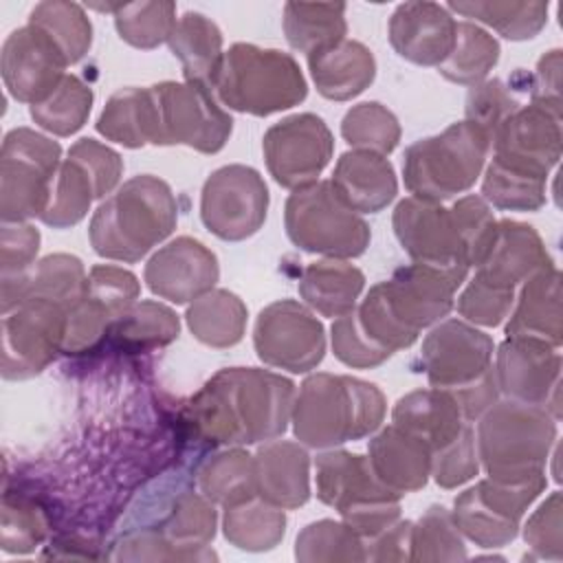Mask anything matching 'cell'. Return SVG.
<instances>
[{"label": "cell", "mask_w": 563, "mask_h": 563, "mask_svg": "<svg viewBox=\"0 0 563 563\" xmlns=\"http://www.w3.org/2000/svg\"><path fill=\"white\" fill-rule=\"evenodd\" d=\"M253 343L262 363L292 374L314 369L325 354L321 321L295 299L273 301L257 314Z\"/></svg>", "instance_id": "15"}, {"label": "cell", "mask_w": 563, "mask_h": 563, "mask_svg": "<svg viewBox=\"0 0 563 563\" xmlns=\"http://www.w3.org/2000/svg\"><path fill=\"white\" fill-rule=\"evenodd\" d=\"M268 213V187L249 165H224L202 185L200 218L220 240L242 242L255 235Z\"/></svg>", "instance_id": "14"}, {"label": "cell", "mask_w": 563, "mask_h": 563, "mask_svg": "<svg viewBox=\"0 0 563 563\" xmlns=\"http://www.w3.org/2000/svg\"><path fill=\"white\" fill-rule=\"evenodd\" d=\"M317 497L332 506L363 539H372L400 519V495L387 488L367 457L350 451L317 455Z\"/></svg>", "instance_id": "8"}, {"label": "cell", "mask_w": 563, "mask_h": 563, "mask_svg": "<svg viewBox=\"0 0 563 563\" xmlns=\"http://www.w3.org/2000/svg\"><path fill=\"white\" fill-rule=\"evenodd\" d=\"M466 545L451 512L444 506H431L411 526L409 561H464Z\"/></svg>", "instance_id": "51"}, {"label": "cell", "mask_w": 563, "mask_h": 563, "mask_svg": "<svg viewBox=\"0 0 563 563\" xmlns=\"http://www.w3.org/2000/svg\"><path fill=\"white\" fill-rule=\"evenodd\" d=\"M222 532L231 545L246 552L273 550L286 532L284 508L251 497L246 501L224 508Z\"/></svg>", "instance_id": "38"}, {"label": "cell", "mask_w": 563, "mask_h": 563, "mask_svg": "<svg viewBox=\"0 0 563 563\" xmlns=\"http://www.w3.org/2000/svg\"><path fill=\"white\" fill-rule=\"evenodd\" d=\"M545 475L528 479L486 477L453 501L457 530L479 548H504L521 526L528 506L545 490Z\"/></svg>", "instance_id": "12"}, {"label": "cell", "mask_w": 563, "mask_h": 563, "mask_svg": "<svg viewBox=\"0 0 563 563\" xmlns=\"http://www.w3.org/2000/svg\"><path fill=\"white\" fill-rule=\"evenodd\" d=\"M169 51L180 59L185 81L211 86L222 59V33L213 20L198 11H187L176 20L167 40Z\"/></svg>", "instance_id": "35"}, {"label": "cell", "mask_w": 563, "mask_h": 563, "mask_svg": "<svg viewBox=\"0 0 563 563\" xmlns=\"http://www.w3.org/2000/svg\"><path fill=\"white\" fill-rule=\"evenodd\" d=\"M490 147L495 161L548 178L550 169L561 158V117L534 103L519 106L499 125L490 141Z\"/></svg>", "instance_id": "22"}, {"label": "cell", "mask_w": 563, "mask_h": 563, "mask_svg": "<svg viewBox=\"0 0 563 563\" xmlns=\"http://www.w3.org/2000/svg\"><path fill=\"white\" fill-rule=\"evenodd\" d=\"M255 493L264 501L292 510L310 499V457L288 440H271L253 455Z\"/></svg>", "instance_id": "26"}, {"label": "cell", "mask_w": 563, "mask_h": 563, "mask_svg": "<svg viewBox=\"0 0 563 563\" xmlns=\"http://www.w3.org/2000/svg\"><path fill=\"white\" fill-rule=\"evenodd\" d=\"M59 156V143L31 128H15L4 136L0 150L2 222H26L44 213Z\"/></svg>", "instance_id": "11"}, {"label": "cell", "mask_w": 563, "mask_h": 563, "mask_svg": "<svg viewBox=\"0 0 563 563\" xmlns=\"http://www.w3.org/2000/svg\"><path fill=\"white\" fill-rule=\"evenodd\" d=\"M295 385L260 367H227L213 374L187 405L194 431L224 446H244L279 438L292 413Z\"/></svg>", "instance_id": "1"}, {"label": "cell", "mask_w": 563, "mask_h": 563, "mask_svg": "<svg viewBox=\"0 0 563 563\" xmlns=\"http://www.w3.org/2000/svg\"><path fill=\"white\" fill-rule=\"evenodd\" d=\"M363 286L365 275L354 264L325 257L303 268L299 295L319 314L336 319L354 310Z\"/></svg>", "instance_id": "34"}, {"label": "cell", "mask_w": 563, "mask_h": 563, "mask_svg": "<svg viewBox=\"0 0 563 563\" xmlns=\"http://www.w3.org/2000/svg\"><path fill=\"white\" fill-rule=\"evenodd\" d=\"M413 521H394L389 528L365 541V561H409Z\"/></svg>", "instance_id": "62"}, {"label": "cell", "mask_w": 563, "mask_h": 563, "mask_svg": "<svg viewBox=\"0 0 563 563\" xmlns=\"http://www.w3.org/2000/svg\"><path fill=\"white\" fill-rule=\"evenodd\" d=\"M114 24L119 37L134 48H156L167 42L176 26L174 2H130L114 4Z\"/></svg>", "instance_id": "48"}, {"label": "cell", "mask_w": 563, "mask_h": 563, "mask_svg": "<svg viewBox=\"0 0 563 563\" xmlns=\"http://www.w3.org/2000/svg\"><path fill=\"white\" fill-rule=\"evenodd\" d=\"M330 183L339 198L356 213H378L398 194L391 163L383 154L365 150L341 154Z\"/></svg>", "instance_id": "28"}, {"label": "cell", "mask_w": 563, "mask_h": 563, "mask_svg": "<svg viewBox=\"0 0 563 563\" xmlns=\"http://www.w3.org/2000/svg\"><path fill=\"white\" fill-rule=\"evenodd\" d=\"M545 180L493 158L482 180V198L504 211H537L545 205Z\"/></svg>", "instance_id": "47"}, {"label": "cell", "mask_w": 563, "mask_h": 563, "mask_svg": "<svg viewBox=\"0 0 563 563\" xmlns=\"http://www.w3.org/2000/svg\"><path fill=\"white\" fill-rule=\"evenodd\" d=\"M341 134L354 150L387 156L400 141V123L391 110L378 101L350 108L341 121Z\"/></svg>", "instance_id": "50"}, {"label": "cell", "mask_w": 563, "mask_h": 563, "mask_svg": "<svg viewBox=\"0 0 563 563\" xmlns=\"http://www.w3.org/2000/svg\"><path fill=\"white\" fill-rule=\"evenodd\" d=\"M92 108V90L77 75H66L40 103L31 106V119L55 136H70L84 128Z\"/></svg>", "instance_id": "46"}, {"label": "cell", "mask_w": 563, "mask_h": 563, "mask_svg": "<svg viewBox=\"0 0 563 563\" xmlns=\"http://www.w3.org/2000/svg\"><path fill=\"white\" fill-rule=\"evenodd\" d=\"M418 363L431 387L455 394L493 372V339L466 321L449 319L424 336Z\"/></svg>", "instance_id": "19"}, {"label": "cell", "mask_w": 563, "mask_h": 563, "mask_svg": "<svg viewBox=\"0 0 563 563\" xmlns=\"http://www.w3.org/2000/svg\"><path fill=\"white\" fill-rule=\"evenodd\" d=\"M455 18L438 2H405L389 18L394 51L418 66H440L455 42Z\"/></svg>", "instance_id": "24"}, {"label": "cell", "mask_w": 563, "mask_h": 563, "mask_svg": "<svg viewBox=\"0 0 563 563\" xmlns=\"http://www.w3.org/2000/svg\"><path fill=\"white\" fill-rule=\"evenodd\" d=\"M40 249V231L29 222H2L0 264L2 275H18L33 266Z\"/></svg>", "instance_id": "60"}, {"label": "cell", "mask_w": 563, "mask_h": 563, "mask_svg": "<svg viewBox=\"0 0 563 563\" xmlns=\"http://www.w3.org/2000/svg\"><path fill=\"white\" fill-rule=\"evenodd\" d=\"M308 68L319 95L332 101L358 97L376 77V59L372 51L347 37L330 48L308 55Z\"/></svg>", "instance_id": "33"}, {"label": "cell", "mask_w": 563, "mask_h": 563, "mask_svg": "<svg viewBox=\"0 0 563 563\" xmlns=\"http://www.w3.org/2000/svg\"><path fill=\"white\" fill-rule=\"evenodd\" d=\"M178 330L180 323L172 308L158 301H139L110 325L108 336L117 347L145 352L169 345L178 339Z\"/></svg>", "instance_id": "41"}, {"label": "cell", "mask_w": 563, "mask_h": 563, "mask_svg": "<svg viewBox=\"0 0 563 563\" xmlns=\"http://www.w3.org/2000/svg\"><path fill=\"white\" fill-rule=\"evenodd\" d=\"M519 97L510 84L486 79L473 86L466 95V121L477 125L490 141L499 125L519 108Z\"/></svg>", "instance_id": "52"}, {"label": "cell", "mask_w": 563, "mask_h": 563, "mask_svg": "<svg viewBox=\"0 0 563 563\" xmlns=\"http://www.w3.org/2000/svg\"><path fill=\"white\" fill-rule=\"evenodd\" d=\"M246 317L244 301L224 288H211L200 295L185 312L191 334L209 347H231L240 343L246 330Z\"/></svg>", "instance_id": "36"}, {"label": "cell", "mask_w": 563, "mask_h": 563, "mask_svg": "<svg viewBox=\"0 0 563 563\" xmlns=\"http://www.w3.org/2000/svg\"><path fill=\"white\" fill-rule=\"evenodd\" d=\"M92 200H99L92 176L77 158L66 156L53 178L51 198L40 220L53 229L75 227L86 218Z\"/></svg>", "instance_id": "40"}, {"label": "cell", "mask_w": 563, "mask_h": 563, "mask_svg": "<svg viewBox=\"0 0 563 563\" xmlns=\"http://www.w3.org/2000/svg\"><path fill=\"white\" fill-rule=\"evenodd\" d=\"M297 561H365V541L345 523L321 519L308 523L295 541Z\"/></svg>", "instance_id": "49"}, {"label": "cell", "mask_w": 563, "mask_h": 563, "mask_svg": "<svg viewBox=\"0 0 563 563\" xmlns=\"http://www.w3.org/2000/svg\"><path fill=\"white\" fill-rule=\"evenodd\" d=\"M70 66L62 48L37 26L24 24L11 31L2 44L0 70L9 95L22 103H40L46 99Z\"/></svg>", "instance_id": "21"}, {"label": "cell", "mask_w": 563, "mask_h": 563, "mask_svg": "<svg viewBox=\"0 0 563 563\" xmlns=\"http://www.w3.org/2000/svg\"><path fill=\"white\" fill-rule=\"evenodd\" d=\"M176 222L178 205L172 187L152 174H141L97 207L88 238L97 255L132 264L169 238Z\"/></svg>", "instance_id": "3"}, {"label": "cell", "mask_w": 563, "mask_h": 563, "mask_svg": "<svg viewBox=\"0 0 563 563\" xmlns=\"http://www.w3.org/2000/svg\"><path fill=\"white\" fill-rule=\"evenodd\" d=\"M387 400L367 380L319 372L308 376L292 405L295 438L312 449H332L374 433L385 418Z\"/></svg>", "instance_id": "4"}, {"label": "cell", "mask_w": 563, "mask_h": 563, "mask_svg": "<svg viewBox=\"0 0 563 563\" xmlns=\"http://www.w3.org/2000/svg\"><path fill=\"white\" fill-rule=\"evenodd\" d=\"M216 508L202 493L183 490L152 530L172 548L176 561H209L216 559L207 548L216 534Z\"/></svg>", "instance_id": "32"}, {"label": "cell", "mask_w": 563, "mask_h": 563, "mask_svg": "<svg viewBox=\"0 0 563 563\" xmlns=\"http://www.w3.org/2000/svg\"><path fill=\"white\" fill-rule=\"evenodd\" d=\"M66 308L51 299H22L2 314V378L37 376L62 352Z\"/></svg>", "instance_id": "13"}, {"label": "cell", "mask_w": 563, "mask_h": 563, "mask_svg": "<svg viewBox=\"0 0 563 563\" xmlns=\"http://www.w3.org/2000/svg\"><path fill=\"white\" fill-rule=\"evenodd\" d=\"M506 336L534 339L552 347L561 345V271L554 264L539 268L523 282Z\"/></svg>", "instance_id": "29"}, {"label": "cell", "mask_w": 563, "mask_h": 563, "mask_svg": "<svg viewBox=\"0 0 563 563\" xmlns=\"http://www.w3.org/2000/svg\"><path fill=\"white\" fill-rule=\"evenodd\" d=\"M29 24L42 29L62 48L68 64L79 62L92 44V24L75 2H40L29 13Z\"/></svg>", "instance_id": "45"}, {"label": "cell", "mask_w": 563, "mask_h": 563, "mask_svg": "<svg viewBox=\"0 0 563 563\" xmlns=\"http://www.w3.org/2000/svg\"><path fill=\"white\" fill-rule=\"evenodd\" d=\"M284 227L297 249L330 260L363 255L372 238L367 222L339 198L330 180L295 189L284 207Z\"/></svg>", "instance_id": "9"}, {"label": "cell", "mask_w": 563, "mask_h": 563, "mask_svg": "<svg viewBox=\"0 0 563 563\" xmlns=\"http://www.w3.org/2000/svg\"><path fill=\"white\" fill-rule=\"evenodd\" d=\"M451 211L460 227V235H462L466 253H468V264L477 266L490 244L497 220H495L488 202L475 194L455 200L451 205Z\"/></svg>", "instance_id": "56"}, {"label": "cell", "mask_w": 563, "mask_h": 563, "mask_svg": "<svg viewBox=\"0 0 563 563\" xmlns=\"http://www.w3.org/2000/svg\"><path fill=\"white\" fill-rule=\"evenodd\" d=\"M152 106V145H187L216 154L231 136L233 119L211 86L198 81H161L147 86Z\"/></svg>", "instance_id": "10"}, {"label": "cell", "mask_w": 563, "mask_h": 563, "mask_svg": "<svg viewBox=\"0 0 563 563\" xmlns=\"http://www.w3.org/2000/svg\"><path fill=\"white\" fill-rule=\"evenodd\" d=\"M141 286L134 273L99 264L92 266L86 279L84 295L66 312V354H81L97 347L114 321H119L139 299Z\"/></svg>", "instance_id": "16"}, {"label": "cell", "mask_w": 563, "mask_h": 563, "mask_svg": "<svg viewBox=\"0 0 563 563\" xmlns=\"http://www.w3.org/2000/svg\"><path fill=\"white\" fill-rule=\"evenodd\" d=\"M490 139L471 121L451 123L444 132L407 147L402 161L405 187L413 198L444 202L471 189L479 178Z\"/></svg>", "instance_id": "7"}, {"label": "cell", "mask_w": 563, "mask_h": 563, "mask_svg": "<svg viewBox=\"0 0 563 563\" xmlns=\"http://www.w3.org/2000/svg\"><path fill=\"white\" fill-rule=\"evenodd\" d=\"M561 493L554 490L526 521L523 541L539 559L561 561L563 559V537H561Z\"/></svg>", "instance_id": "57"}, {"label": "cell", "mask_w": 563, "mask_h": 563, "mask_svg": "<svg viewBox=\"0 0 563 563\" xmlns=\"http://www.w3.org/2000/svg\"><path fill=\"white\" fill-rule=\"evenodd\" d=\"M345 4L343 2H286L284 35L288 44L306 57L330 48L345 40Z\"/></svg>", "instance_id": "37"}, {"label": "cell", "mask_w": 563, "mask_h": 563, "mask_svg": "<svg viewBox=\"0 0 563 563\" xmlns=\"http://www.w3.org/2000/svg\"><path fill=\"white\" fill-rule=\"evenodd\" d=\"M200 493L222 508L255 497L253 455L242 449H229L207 460L198 473Z\"/></svg>", "instance_id": "43"}, {"label": "cell", "mask_w": 563, "mask_h": 563, "mask_svg": "<svg viewBox=\"0 0 563 563\" xmlns=\"http://www.w3.org/2000/svg\"><path fill=\"white\" fill-rule=\"evenodd\" d=\"M367 460L376 477L400 497L424 488L431 477V449L396 424L380 429L369 440Z\"/></svg>", "instance_id": "30"}, {"label": "cell", "mask_w": 563, "mask_h": 563, "mask_svg": "<svg viewBox=\"0 0 563 563\" xmlns=\"http://www.w3.org/2000/svg\"><path fill=\"white\" fill-rule=\"evenodd\" d=\"M332 350L334 356L345 363L347 367H356V369H367V367H376L383 361L389 358L387 352L378 350L358 328L356 323V314L354 310L336 317L332 323Z\"/></svg>", "instance_id": "58"}, {"label": "cell", "mask_w": 563, "mask_h": 563, "mask_svg": "<svg viewBox=\"0 0 563 563\" xmlns=\"http://www.w3.org/2000/svg\"><path fill=\"white\" fill-rule=\"evenodd\" d=\"M543 341L506 336L493 365L497 389L510 400L539 405L561 416V354Z\"/></svg>", "instance_id": "20"}, {"label": "cell", "mask_w": 563, "mask_h": 563, "mask_svg": "<svg viewBox=\"0 0 563 563\" xmlns=\"http://www.w3.org/2000/svg\"><path fill=\"white\" fill-rule=\"evenodd\" d=\"M68 156L77 158L86 167V172L92 176L99 198H103L119 185L121 174H123V161L108 145H103L95 139H79L68 150Z\"/></svg>", "instance_id": "59"}, {"label": "cell", "mask_w": 563, "mask_h": 563, "mask_svg": "<svg viewBox=\"0 0 563 563\" xmlns=\"http://www.w3.org/2000/svg\"><path fill=\"white\" fill-rule=\"evenodd\" d=\"M391 227L413 262L466 277L468 253L451 207L409 196L396 205Z\"/></svg>", "instance_id": "17"}, {"label": "cell", "mask_w": 563, "mask_h": 563, "mask_svg": "<svg viewBox=\"0 0 563 563\" xmlns=\"http://www.w3.org/2000/svg\"><path fill=\"white\" fill-rule=\"evenodd\" d=\"M499 62V42L473 22H457L455 42L438 73L460 86H477Z\"/></svg>", "instance_id": "39"}, {"label": "cell", "mask_w": 563, "mask_h": 563, "mask_svg": "<svg viewBox=\"0 0 563 563\" xmlns=\"http://www.w3.org/2000/svg\"><path fill=\"white\" fill-rule=\"evenodd\" d=\"M391 424L418 438L435 453L453 442L468 422L449 391L431 387L398 398L391 411Z\"/></svg>", "instance_id": "31"}, {"label": "cell", "mask_w": 563, "mask_h": 563, "mask_svg": "<svg viewBox=\"0 0 563 563\" xmlns=\"http://www.w3.org/2000/svg\"><path fill=\"white\" fill-rule=\"evenodd\" d=\"M143 277L147 288L161 299L189 303L216 286L220 266L211 249L183 235L158 249L147 260Z\"/></svg>", "instance_id": "23"}, {"label": "cell", "mask_w": 563, "mask_h": 563, "mask_svg": "<svg viewBox=\"0 0 563 563\" xmlns=\"http://www.w3.org/2000/svg\"><path fill=\"white\" fill-rule=\"evenodd\" d=\"M211 90L229 110L268 117L299 106L308 84L290 53L238 42L222 55Z\"/></svg>", "instance_id": "5"}, {"label": "cell", "mask_w": 563, "mask_h": 563, "mask_svg": "<svg viewBox=\"0 0 563 563\" xmlns=\"http://www.w3.org/2000/svg\"><path fill=\"white\" fill-rule=\"evenodd\" d=\"M479 471V457L475 446V429L471 422L462 429V433L431 453V477L440 488H457L464 482L473 479Z\"/></svg>", "instance_id": "54"}, {"label": "cell", "mask_w": 563, "mask_h": 563, "mask_svg": "<svg viewBox=\"0 0 563 563\" xmlns=\"http://www.w3.org/2000/svg\"><path fill=\"white\" fill-rule=\"evenodd\" d=\"M262 150L275 183L295 191L317 183L332 158L334 139L321 117L301 112L271 125Z\"/></svg>", "instance_id": "18"}, {"label": "cell", "mask_w": 563, "mask_h": 563, "mask_svg": "<svg viewBox=\"0 0 563 563\" xmlns=\"http://www.w3.org/2000/svg\"><path fill=\"white\" fill-rule=\"evenodd\" d=\"M475 446L479 466L493 479H528L545 475L556 438V418L519 400H497L479 418Z\"/></svg>", "instance_id": "6"}, {"label": "cell", "mask_w": 563, "mask_h": 563, "mask_svg": "<svg viewBox=\"0 0 563 563\" xmlns=\"http://www.w3.org/2000/svg\"><path fill=\"white\" fill-rule=\"evenodd\" d=\"M46 537L44 512L24 497H4L2 501V534L0 543L4 552L24 554L35 550Z\"/></svg>", "instance_id": "53"}, {"label": "cell", "mask_w": 563, "mask_h": 563, "mask_svg": "<svg viewBox=\"0 0 563 563\" xmlns=\"http://www.w3.org/2000/svg\"><path fill=\"white\" fill-rule=\"evenodd\" d=\"M528 92H530V103L561 117V51L559 48L545 53L539 59L534 75L528 79Z\"/></svg>", "instance_id": "61"}, {"label": "cell", "mask_w": 563, "mask_h": 563, "mask_svg": "<svg viewBox=\"0 0 563 563\" xmlns=\"http://www.w3.org/2000/svg\"><path fill=\"white\" fill-rule=\"evenodd\" d=\"M449 9L473 18L506 40H530L548 22V2H449Z\"/></svg>", "instance_id": "44"}, {"label": "cell", "mask_w": 563, "mask_h": 563, "mask_svg": "<svg viewBox=\"0 0 563 563\" xmlns=\"http://www.w3.org/2000/svg\"><path fill=\"white\" fill-rule=\"evenodd\" d=\"M86 271L79 257L55 253L35 262L18 275H2V312L22 299H51L66 310L84 295Z\"/></svg>", "instance_id": "27"}, {"label": "cell", "mask_w": 563, "mask_h": 563, "mask_svg": "<svg viewBox=\"0 0 563 563\" xmlns=\"http://www.w3.org/2000/svg\"><path fill=\"white\" fill-rule=\"evenodd\" d=\"M512 303L515 290L493 286L475 275L457 297V312L471 323L493 328L510 314Z\"/></svg>", "instance_id": "55"}, {"label": "cell", "mask_w": 563, "mask_h": 563, "mask_svg": "<svg viewBox=\"0 0 563 563\" xmlns=\"http://www.w3.org/2000/svg\"><path fill=\"white\" fill-rule=\"evenodd\" d=\"M462 282L455 273L411 262L369 288L361 306L354 308L356 323L378 350L391 356L413 345L422 328L451 312Z\"/></svg>", "instance_id": "2"}, {"label": "cell", "mask_w": 563, "mask_h": 563, "mask_svg": "<svg viewBox=\"0 0 563 563\" xmlns=\"http://www.w3.org/2000/svg\"><path fill=\"white\" fill-rule=\"evenodd\" d=\"M548 264L554 262L534 227L499 220L482 262L475 266V275L493 286L515 290Z\"/></svg>", "instance_id": "25"}, {"label": "cell", "mask_w": 563, "mask_h": 563, "mask_svg": "<svg viewBox=\"0 0 563 563\" xmlns=\"http://www.w3.org/2000/svg\"><path fill=\"white\" fill-rule=\"evenodd\" d=\"M97 130L108 141L123 147H143L152 143V106L147 88H123L103 106Z\"/></svg>", "instance_id": "42"}]
</instances>
